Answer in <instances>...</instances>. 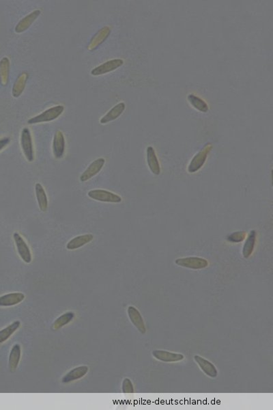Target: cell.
<instances>
[{
	"label": "cell",
	"mask_w": 273,
	"mask_h": 410,
	"mask_svg": "<svg viewBox=\"0 0 273 410\" xmlns=\"http://www.w3.org/2000/svg\"><path fill=\"white\" fill-rule=\"evenodd\" d=\"M175 264L180 267L191 269H202L207 267L209 263L204 258L198 257H185L176 259Z\"/></svg>",
	"instance_id": "obj_5"
},
{
	"label": "cell",
	"mask_w": 273,
	"mask_h": 410,
	"mask_svg": "<svg viewBox=\"0 0 273 410\" xmlns=\"http://www.w3.org/2000/svg\"><path fill=\"white\" fill-rule=\"evenodd\" d=\"M21 326V322L19 321H15L13 323L0 330V345L5 343L15 334Z\"/></svg>",
	"instance_id": "obj_25"
},
{
	"label": "cell",
	"mask_w": 273,
	"mask_h": 410,
	"mask_svg": "<svg viewBox=\"0 0 273 410\" xmlns=\"http://www.w3.org/2000/svg\"><path fill=\"white\" fill-rule=\"evenodd\" d=\"M10 143V138L8 137L1 138L0 139V151L3 150Z\"/></svg>",
	"instance_id": "obj_30"
},
{
	"label": "cell",
	"mask_w": 273,
	"mask_h": 410,
	"mask_svg": "<svg viewBox=\"0 0 273 410\" xmlns=\"http://www.w3.org/2000/svg\"><path fill=\"white\" fill-rule=\"evenodd\" d=\"M256 231L254 230L251 231L248 234L243 248V255L245 259L249 258L253 254L256 242Z\"/></svg>",
	"instance_id": "obj_24"
},
{
	"label": "cell",
	"mask_w": 273,
	"mask_h": 410,
	"mask_svg": "<svg viewBox=\"0 0 273 410\" xmlns=\"http://www.w3.org/2000/svg\"><path fill=\"white\" fill-rule=\"evenodd\" d=\"M212 148H213V145L211 143H207L204 145L202 149L199 150L191 161L188 166L189 173H197L203 167Z\"/></svg>",
	"instance_id": "obj_2"
},
{
	"label": "cell",
	"mask_w": 273,
	"mask_h": 410,
	"mask_svg": "<svg viewBox=\"0 0 273 410\" xmlns=\"http://www.w3.org/2000/svg\"><path fill=\"white\" fill-rule=\"evenodd\" d=\"M41 10H35L31 13L28 14L24 18L21 19L15 26V31L17 34L24 32L29 29V27L35 22V21L41 15Z\"/></svg>",
	"instance_id": "obj_11"
},
{
	"label": "cell",
	"mask_w": 273,
	"mask_h": 410,
	"mask_svg": "<svg viewBox=\"0 0 273 410\" xmlns=\"http://www.w3.org/2000/svg\"><path fill=\"white\" fill-rule=\"evenodd\" d=\"M146 159L148 167L152 173L155 175L161 174V166L159 164L158 157L156 154L155 148L150 146L146 148Z\"/></svg>",
	"instance_id": "obj_17"
},
{
	"label": "cell",
	"mask_w": 273,
	"mask_h": 410,
	"mask_svg": "<svg viewBox=\"0 0 273 410\" xmlns=\"http://www.w3.org/2000/svg\"><path fill=\"white\" fill-rule=\"evenodd\" d=\"M122 390L123 393H134L135 391L134 384H133L132 381L129 378H125V379H124L123 381H122Z\"/></svg>",
	"instance_id": "obj_29"
},
{
	"label": "cell",
	"mask_w": 273,
	"mask_h": 410,
	"mask_svg": "<svg viewBox=\"0 0 273 410\" xmlns=\"http://www.w3.org/2000/svg\"><path fill=\"white\" fill-rule=\"evenodd\" d=\"M13 239L15 241L16 247L19 257L26 264H30L32 261V256L29 246H27L25 240L22 235L18 233H15L13 234Z\"/></svg>",
	"instance_id": "obj_6"
},
{
	"label": "cell",
	"mask_w": 273,
	"mask_h": 410,
	"mask_svg": "<svg viewBox=\"0 0 273 410\" xmlns=\"http://www.w3.org/2000/svg\"><path fill=\"white\" fill-rule=\"evenodd\" d=\"M35 193L40 210L43 212L46 211L48 208V199L45 189L41 183H38L35 185Z\"/></svg>",
	"instance_id": "obj_23"
},
{
	"label": "cell",
	"mask_w": 273,
	"mask_h": 410,
	"mask_svg": "<svg viewBox=\"0 0 273 410\" xmlns=\"http://www.w3.org/2000/svg\"><path fill=\"white\" fill-rule=\"evenodd\" d=\"M87 196L94 201L103 203H120L122 199L118 194L104 190H93L89 191Z\"/></svg>",
	"instance_id": "obj_4"
},
{
	"label": "cell",
	"mask_w": 273,
	"mask_h": 410,
	"mask_svg": "<svg viewBox=\"0 0 273 410\" xmlns=\"http://www.w3.org/2000/svg\"><path fill=\"white\" fill-rule=\"evenodd\" d=\"M187 99H188L189 102L191 105L192 108L198 110L199 112L206 113L209 110V107H208L207 103L204 99L199 97L198 96H196L193 94H190L187 96Z\"/></svg>",
	"instance_id": "obj_26"
},
{
	"label": "cell",
	"mask_w": 273,
	"mask_h": 410,
	"mask_svg": "<svg viewBox=\"0 0 273 410\" xmlns=\"http://www.w3.org/2000/svg\"><path fill=\"white\" fill-rule=\"evenodd\" d=\"M64 111V107L62 105H58L49 108L42 112L41 114L32 117L27 120L29 124L43 123V122H52L59 118Z\"/></svg>",
	"instance_id": "obj_1"
},
{
	"label": "cell",
	"mask_w": 273,
	"mask_h": 410,
	"mask_svg": "<svg viewBox=\"0 0 273 410\" xmlns=\"http://www.w3.org/2000/svg\"><path fill=\"white\" fill-rule=\"evenodd\" d=\"M21 357H22L21 345L19 344L14 345L11 350H10L9 360H8V366H9L10 371L11 372H15L17 370L19 362H20Z\"/></svg>",
	"instance_id": "obj_21"
},
{
	"label": "cell",
	"mask_w": 273,
	"mask_h": 410,
	"mask_svg": "<svg viewBox=\"0 0 273 410\" xmlns=\"http://www.w3.org/2000/svg\"><path fill=\"white\" fill-rule=\"evenodd\" d=\"M75 314L73 312H67L56 319L53 324L54 329H58L65 326L67 324L71 323L72 321L74 320Z\"/></svg>",
	"instance_id": "obj_27"
},
{
	"label": "cell",
	"mask_w": 273,
	"mask_h": 410,
	"mask_svg": "<svg viewBox=\"0 0 273 410\" xmlns=\"http://www.w3.org/2000/svg\"><path fill=\"white\" fill-rule=\"evenodd\" d=\"M124 64V60L122 59H113L111 60L108 61L101 64V65L96 66L93 68L91 71V75L93 76H100V75L107 74L110 72L115 71L118 69L120 66Z\"/></svg>",
	"instance_id": "obj_7"
},
{
	"label": "cell",
	"mask_w": 273,
	"mask_h": 410,
	"mask_svg": "<svg viewBox=\"0 0 273 410\" xmlns=\"http://www.w3.org/2000/svg\"><path fill=\"white\" fill-rule=\"evenodd\" d=\"M21 146H22L23 152L28 162H34V153L32 137H31L30 131L27 127L24 128L22 131Z\"/></svg>",
	"instance_id": "obj_3"
},
{
	"label": "cell",
	"mask_w": 273,
	"mask_h": 410,
	"mask_svg": "<svg viewBox=\"0 0 273 410\" xmlns=\"http://www.w3.org/2000/svg\"><path fill=\"white\" fill-rule=\"evenodd\" d=\"M88 371L89 368L87 366H80V367H75L63 377L62 383H70L82 379L84 376H86Z\"/></svg>",
	"instance_id": "obj_18"
},
{
	"label": "cell",
	"mask_w": 273,
	"mask_h": 410,
	"mask_svg": "<svg viewBox=\"0 0 273 410\" xmlns=\"http://www.w3.org/2000/svg\"><path fill=\"white\" fill-rule=\"evenodd\" d=\"M94 239L93 234H85L83 235L75 236L66 244V248L68 250H74L82 248L91 242Z\"/></svg>",
	"instance_id": "obj_19"
},
{
	"label": "cell",
	"mask_w": 273,
	"mask_h": 410,
	"mask_svg": "<svg viewBox=\"0 0 273 410\" xmlns=\"http://www.w3.org/2000/svg\"><path fill=\"white\" fill-rule=\"evenodd\" d=\"M125 109V103L124 102L118 103L114 107H113L106 115L103 116L102 118L100 119V123L106 124L116 120L123 114Z\"/></svg>",
	"instance_id": "obj_16"
},
{
	"label": "cell",
	"mask_w": 273,
	"mask_h": 410,
	"mask_svg": "<svg viewBox=\"0 0 273 410\" xmlns=\"http://www.w3.org/2000/svg\"><path fill=\"white\" fill-rule=\"evenodd\" d=\"M105 164H106V159L102 157L96 159L93 162L91 163L87 169L80 176V181L83 183L93 178L103 169Z\"/></svg>",
	"instance_id": "obj_8"
},
{
	"label": "cell",
	"mask_w": 273,
	"mask_h": 410,
	"mask_svg": "<svg viewBox=\"0 0 273 410\" xmlns=\"http://www.w3.org/2000/svg\"><path fill=\"white\" fill-rule=\"evenodd\" d=\"M194 360L206 376L211 378H216L218 376V369L211 361L198 355L194 356Z\"/></svg>",
	"instance_id": "obj_13"
},
{
	"label": "cell",
	"mask_w": 273,
	"mask_h": 410,
	"mask_svg": "<svg viewBox=\"0 0 273 410\" xmlns=\"http://www.w3.org/2000/svg\"><path fill=\"white\" fill-rule=\"evenodd\" d=\"M246 233L245 231H237L228 234L226 236V239L229 242L240 243L242 242L243 240L246 239Z\"/></svg>",
	"instance_id": "obj_28"
},
{
	"label": "cell",
	"mask_w": 273,
	"mask_h": 410,
	"mask_svg": "<svg viewBox=\"0 0 273 410\" xmlns=\"http://www.w3.org/2000/svg\"><path fill=\"white\" fill-rule=\"evenodd\" d=\"M152 356L156 360L164 362H178L185 359V355L182 353H175L165 350H154L152 352Z\"/></svg>",
	"instance_id": "obj_10"
},
{
	"label": "cell",
	"mask_w": 273,
	"mask_h": 410,
	"mask_svg": "<svg viewBox=\"0 0 273 410\" xmlns=\"http://www.w3.org/2000/svg\"><path fill=\"white\" fill-rule=\"evenodd\" d=\"M111 28L109 26H105V27L99 29L90 40L88 46H87V50L89 51L95 50L96 48H98L100 45H102L108 39L110 34H111Z\"/></svg>",
	"instance_id": "obj_12"
},
{
	"label": "cell",
	"mask_w": 273,
	"mask_h": 410,
	"mask_svg": "<svg viewBox=\"0 0 273 410\" xmlns=\"http://www.w3.org/2000/svg\"><path fill=\"white\" fill-rule=\"evenodd\" d=\"M10 62L8 58L3 57L0 60V84L6 87L9 82Z\"/></svg>",
	"instance_id": "obj_22"
},
{
	"label": "cell",
	"mask_w": 273,
	"mask_h": 410,
	"mask_svg": "<svg viewBox=\"0 0 273 410\" xmlns=\"http://www.w3.org/2000/svg\"><path fill=\"white\" fill-rule=\"evenodd\" d=\"M66 142L64 134L61 131H57L54 135L53 140V152L56 159L64 157L65 152Z\"/></svg>",
	"instance_id": "obj_14"
},
{
	"label": "cell",
	"mask_w": 273,
	"mask_h": 410,
	"mask_svg": "<svg viewBox=\"0 0 273 410\" xmlns=\"http://www.w3.org/2000/svg\"><path fill=\"white\" fill-rule=\"evenodd\" d=\"M127 314L131 323L137 329V330L141 334H146V327L144 320L137 308L133 306H129L127 309Z\"/></svg>",
	"instance_id": "obj_9"
},
{
	"label": "cell",
	"mask_w": 273,
	"mask_h": 410,
	"mask_svg": "<svg viewBox=\"0 0 273 410\" xmlns=\"http://www.w3.org/2000/svg\"><path fill=\"white\" fill-rule=\"evenodd\" d=\"M26 298L23 293H10L0 296V307H10L20 304Z\"/></svg>",
	"instance_id": "obj_15"
},
{
	"label": "cell",
	"mask_w": 273,
	"mask_h": 410,
	"mask_svg": "<svg viewBox=\"0 0 273 410\" xmlns=\"http://www.w3.org/2000/svg\"><path fill=\"white\" fill-rule=\"evenodd\" d=\"M28 78H29V74L26 72H24L22 74L19 75L18 78H17L12 89V95L14 98H19L22 95L23 92L26 88V84H27Z\"/></svg>",
	"instance_id": "obj_20"
}]
</instances>
